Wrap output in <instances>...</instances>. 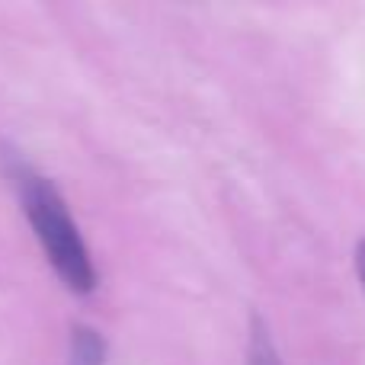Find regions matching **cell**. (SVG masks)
Instances as JSON below:
<instances>
[{"label":"cell","mask_w":365,"mask_h":365,"mask_svg":"<svg viewBox=\"0 0 365 365\" xmlns=\"http://www.w3.org/2000/svg\"><path fill=\"white\" fill-rule=\"evenodd\" d=\"M6 177L16 186L26 218H29L32 231H36L48 263L61 276V282L77 295H90L96 289V269L90 263L87 244H83L74 218L68 215V205L55 189V182L36 173L19 158H6Z\"/></svg>","instance_id":"6da1fadb"},{"label":"cell","mask_w":365,"mask_h":365,"mask_svg":"<svg viewBox=\"0 0 365 365\" xmlns=\"http://www.w3.org/2000/svg\"><path fill=\"white\" fill-rule=\"evenodd\" d=\"M106 356V343L96 330L74 327V340H71V365H103Z\"/></svg>","instance_id":"7a4b0ae2"},{"label":"cell","mask_w":365,"mask_h":365,"mask_svg":"<svg viewBox=\"0 0 365 365\" xmlns=\"http://www.w3.org/2000/svg\"><path fill=\"white\" fill-rule=\"evenodd\" d=\"M247 365H282L276 346H272V336L266 330V324L257 314L250 317V343H247Z\"/></svg>","instance_id":"3957f363"},{"label":"cell","mask_w":365,"mask_h":365,"mask_svg":"<svg viewBox=\"0 0 365 365\" xmlns=\"http://www.w3.org/2000/svg\"><path fill=\"white\" fill-rule=\"evenodd\" d=\"M356 266H359V276H362V285H365V237L359 240V250H356Z\"/></svg>","instance_id":"277c9868"}]
</instances>
